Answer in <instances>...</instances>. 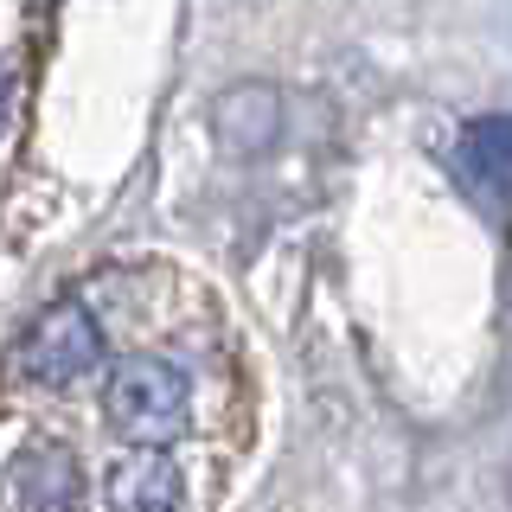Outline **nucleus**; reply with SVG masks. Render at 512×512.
Masks as SVG:
<instances>
[{"label": "nucleus", "instance_id": "obj_1", "mask_svg": "<svg viewBox=\"0 0 512 512\" xmlns=\"http://www.w3.org/2000/svg\"><path fill=\"white\" fill-rule=\"evenodd\" d=\"M103 416L128 448H167L192 423V384L173 359H122L103 384Z\"/></svg>", "mask_w": 512, "mask_h": 512}, {"label": "nucleus", "instance_id": "obj_2", "mask_svg": "<svg viewBox=\"0 0 512 512\" xmlns=\"http://www.w3.org/2000/svg\"><path fill=\"white\" fill-rule=\"evenodd\" d=\"M96 365H103V327H96V314L77 308V301L45 308L32 320V333L20 340V378L39 384V391H71Z\"/></svg>", "mask_w": 512, "mask_h": 512}, {"label": "nucleus", "instance_id": "obj_3", "mask_svg": "<svg viewBox=\"0 0 512 512\" xmlns=\"http://www.w3.org/2000/svg\"><path fill=\"white\" fill-rule=\"evenodd\" d=\"M455 173L474 199L506 205L512 199V116H480L455 141Z\"/></svg>", "mask_w": 512, "mask_h": 512}, {"label": "nucleus", "instance_id": "obj_4", "mask_svg": "<svg viewBox=\"0 0 512 512\" xmlns=\"http://www.w3.org/2000/svg\"><path fill=\"white\" fill-rule=\"evenodd\" d=\"M186 487H180V468H173L160 448H141L109 468V506L122 512H160V506H180Z\"/></svg>", "mask_w": 512, "mask_h": 512}, {"label": "nucleus", "instance_id": "obj_5", "mask_svg": "<svg viewBox=\"0 0 512 512\" xmlns=\"http://www.w3.org/2000/svg\"><path fill=\"white\" fill-rule=\"evenodd\" d=\"M13 487H20L26 506H77L84 500V474L71 468L64 448H26L20 468H13Z\"/></svg>", "mask_w": 512, "mask_h": 512}, {"label": "nucleus", "instance_id": "obj_6", "mask_svg": "<svg viewBox=\"0 0 512 512\" xmlns=\"http://www.w3.org/2000/svg\"><path fill=\"white\" fill-rule=\"evenodd\" d=\"M212 122H218V135L231 141L237 154H256L263 141H276V90H263V84H244V90H231L224 103L212 109Z\"/></svg>", "mask_w": 512, "mask_h": 512}]
</instances>
